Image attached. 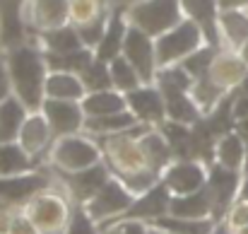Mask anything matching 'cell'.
<instances>
[{
    "label": "cell",
    "mask_w": 248,
    "mask_h": 234,
    "mask_svg": "<svg viewBox=\"0 0 248 234\" xmlns=\"http://www.w3.org/2000/svg\"><path fill=\"white\" fill-rule=\"evenodd\" d=\"M5 61L12 82V94L29 111H41L46 101V78L51 73L44 49L39 44L22 41L17 46L5 49Z\"/></svg>",
    "instance_id": "6da1fadb"
},
{
    "label": "cell",
    "mask_w": 248,
    "mask_h": 234,
    "mask_svg": "<svg viewBox=\"0 0 248 234\" xmlns=\"http://www.w3.org/2000/svg\"><path fill=\"white\" fill-rule=\"evenodd\" d=\"M58 184L36 193L22 208L27 213V217L34 222V227L39 230V234H63L70 217H73L70 196H65V188L58 186Z\"/></svg>",
    "instance_id": "7a4b0ae2"
},
{
    "label": "cell",
    "mask_w": 248,
    "mask_h": 234,
    "mask_svg": "<svg viewBox=\"0 0 248 234\" xmlns=\"http://www.w3.org/2000/svg\"><path fill=\"white\" fill-rule=\"evenodd\" d=\"M104 162V150L89 133H75L56 138L48 150V167L56 171H80Z\"/></svg>",
    "instance_id": "3957f363"
},
{
    "label": "cell",
    "mask_w": 248,
    "mask_h": 234,
    "mask_svg": "<svg viewBox=\"0 0 248 234\" xmlns=\"http://www.w3.org/2000/svg\"><path fill=\"white\" fill-rule=\"evenodd\" d=\"M125 17L133 27L147 32L155 39L186 19L181 0H138L125 10Z\"/></svg>",
    "instance_id": "277c9868"
},
{
    "label": "cell",
    "mask_w": 248,
    "mask_h": 234,
    "mask_svg": "<svg viewBox=\"0 0 248 234\" xmlns=\"http://www.w3.org/2000/svg\"><path fill=\"white\" fill-rule=\"evenodd\" d=\"M58 184V176L48 174V169H31L12 176H0V208L2 210H22L36 193Z\"/></svg>",
    "instance_id": "5b68a950"
},
{
    "label": "cell",
    "mask_w": 248,
    "mask_h": 234,
    "mask_svg": "<svg viewBox=\"0 0 248 234\" xmlns=\"http://www.w3.org/2000/svg\"><path fill=\"white\" fill-rule=\"evenodd\" d=\"M205 44L207 41H205L202 29L186 17L173 29H169L162 36H157V66L166 68V66L183 63L190 53H195Z\"/></svg>",
    "instance_id": "8992f818"
},
{
    "label": "cell",
    "mask_w": 248,
    "mask_h": 234,
    "mask_svg": "<svg viewBox=\"0 0 248 234\" xmlns=\"http://www.w3.org/2000/svg\"><path fill=\"white\" fill-rule=\"evenodd\" d=\"M135 193L118 179V176H111L101 188H99V193L89 201V203H84V210L92 215V220L94 222H111V220H116V217H121L133 203H135Z\"/></svg>",
    "instance_id": "52a82bcc"
},
{
    "label": "cell",
    "mask_w": 248,
    "mask_h": 234,
    "mask_svg": "<svg viewBox=\"0 0 248 234\" xmlns=\"http://www.w3.org/2000/svg\"><path fill=\"white\" fill-rule=\"evenodd\" d=\"M22 24L29 36L70 24V0H27L22 5Z\"/></svg>",
    "instance_id": "ba28073f"
},
{
    "label": "cell",
    "mask_w": 248,
    "mask_h": 234,
    "mask_svg": "<svg viewBox=\"0 0 248 234\" xmlns=\"http://www.w3.org/2000/svg\"><path fill=\"white\" fill-rule=\"evenodd\" d=\"M56 176H58L61 186L65 188V193L75 201V205H84V203H89L99 193V188L113 174H111V169H108L106 162H99V164L80 169V171H56Z\"/></svg>",
    "instance_id": "9c48e42d"
},
{
    "label": "cell",
    "mask_w": 248,
    "mask_h": 234,
    "mask_svg": "<svg viewBox=\"0 0 248 234\" xmlns=\"http://www.w3.org/2000/svg\"><path fill=\"white\" fill-rule=\"evenodd\" d=\"M123 56L135 66V70L140 73V78L145 84H155L157 80V39L150 36L147 32L138 29L130 24L128 34H125V44H123Z\"/></svg>",
    "instance_id": "30bf717a"
},
{
    "label": "cell",
    "mask_w": 248,
    "mask_h": 234,
    "mask_svg": "<svg viewBox=\"0 0 248 234\" xmlns=\"http://www.w3.org/2000/svg\"><path fill=\"white\" fill-rule=\"evenodd\" d=\"M44 116L48 118V126L53 131L56 138L63 135H75L84 131V121L87 114L82 109V101H73V99H46L41 106Z\"/></svg>",
    "instance_id": "8fae6325"
},
{
    "label": "cell",
    "mask_w": 248,
    "mask_h": 234,
    "mask_svg": "<svg viewBox=\"0 0 248 234\" xmlns=\"http://www.w3.org/2000/svg\"><path fill=\"white\" fill-rule=\"evenodd\" d=\"M210 169L200 159H176L162 174V184L171 191V196H183L202 188L207 184Z\"/></svg>",
    "instance_id": "7c38bea8"
},
{
    "label": "cell",
    "mask_w": 248,
    "mask_h": 234,
    "mask_svg": "<svg viewBox=\"0 0 248 234\" xmlns=\"http://www.w3.org/2000/svg\"><path fill=\"white\" fill-rule=\"evenodd\" d=\"M125 99H128V109L138 116L140 123L159 128L166 121V101L157 84H140L138 89L128 92Z\"/></svg>",
    "instance_id": "4fadbf2b"
},
{
    "label": "cell",
    "mask_w": 248,
    "mask_h": 234,
    "mask_svg": "<svg viewBox=\"0 0 248 234\" xmlns=\"http://www.w3.org/2000/svg\"><path fill=\"white\" fill-rule=\"evenodd\" d=\"M207 186L215 196V220H224L227 210L241 193V171L227 169L215 162L207 174Z\"/></svg>",
    "instance_id": "5bb4252c"
},
{
    "label": "cell",
    "mask_w": 248,
    "mask_h": 234,
    "mask_svg": "<svg viewBox=\"0 0 248 234\" xmlns=\"http://www.w3.org/2000/svg\"><path fill=\"white\" fill-rule=\"evenodd\" d=\"M53 140H56V135H53L44 111H29L24 123H22L19 138H17V143L24 148V152L31 155L36 162H41V157L48 155Z\"/></svg>",
    "instance_id": "9a60e30c"
},
{
    "label": "cell",
    "mask_w": 248,
    "mask_h": 234,
    "mask_svg": "<svg viewBox=\"0 0 248 234\" xmlns=\"http://www.w3.org/2000/svg\"><path fill=\"white\" fill-rule=\"evenodd\" d=\"M181 7H183V15L202 29L205 41L210 46L224 49V39L219 32V12L222 10H219L217 0H181Z\"/></svg>",
    "instance_id": "2e32d148"
},
{
    "label": "cell",
    "mask_w": 248,
    "mask_h": 234,
    "mask_svg": "<svg viewBox=\"0 0 248 234\" xmlns=\"http://www.w3.org/2000/svg\"><path fill=\"white\" fill-rule=\"evenodd\" d=\"M169 215L188 217V220H215V196H212L210 186L205 184L202 188H198L193 193L171 196Z\"/></svg>",
    "instance_id": "e0dca14e"
},
{
    "label": "cell",
    "mask_w": 248,
    "mask_h": 234,
    "mask_svg": "<svg viewBox=\"0 0 248 234\" xmlns=\"http://www.w3.org/2000/svg\"><path fill=\"white\" fill-rule=\"evenodd\" d=\"M128 29H130V22L125 17V10H111V17H108V24L104 29V36H101L99 46L94 49V58L101 61V63H111L116 56H121Z\"/></svg>",
    "instance_id": "ac0fdd59"
},
{
    "label": "cell",
    "mask_w": 248,
    "mask_h": 234,
    "mask_svg": "<svg viewBox=\"0 0 248 234\" xmlns=\"http://www.w3.org/2000/svg\"><path fill=\"white\" fill-rule=\"evenodd\" d=\"M210 78L215 80L224 92H232L241 84V80L248 75V66L246 61L241 58L239 51H232V49H222L217 53V58L212 61V68L207 73Z\"/></svg>",
    "instance_id": "d6986e66"
},
{
    "label": "cell",
    "mask_w": 248,
    "mask_h": 234,
    "mask_svg": "<svg viewBox=\"0 0 248 234\" xmlns=\"http://www.w3.org/2000/svg\"><path fill=\"white\" fill-rule=\"evenodd\" d=\"M169 205H171V191L159 181V184L152 186L147 193L138 196L135 203H133L121 217H135V220L152 222V220H157V217H162V215L169 213ZM116 220H118V217H116Z\"/></svg>",
    "instance_id": "ffe728a7"
},
{
    "label": "cell",
    "mask_w": 248,
    "mask_h": 234,
    "mask_svg": "<svg viewBox=\"0 0 248 234\" xmlns=\"http://www.w3.org/2000/svg\"><path fill=\"white\" fill-rule=\"evenodd\" d=\"M27 0H0V34H2V51L17 46L29 39L22 24V5Z\"/></svg>",
    "instance_id": "44dd1931"
},
{
    "label": "cell",
    "mask_w": 248,
    "mask_h": 234,
    "mask_svg": "<svg viewBox=\"0 0 248 234\" xmlns=\"http://www.w3.org/2000/svg\"><path fill=\"white\" fill-rule=\"evenodd\" d=\"M82 109L89 116H108V114H118L128 109V99L123 92H118L116 87H106V89H94L87 92L82 99Z\"/></svg>",
    "instance_id": "7402d4cb"
},
{
    "label": "cell",
    "mask_w": 248,
    "mask_h": 234,
    "mask_svg": "<svg viewBox=\"0 0 248 234\" xmlns=\"http://www.w3.org/2000/svg\"><path fill=\"white\" fill-rule=\"evenodd\" d=\"M166 101V121H176L183 126H195L202 118V111L198 109L195 99L190 97V92L183 89H169L162 92Z\"/></svg>",
    "instance_id": "603a6c76"
},
{
    "label": "cell",
    "mask_w": 248,
    "mask_h": 234,
    "mask_svg": "<svg viewBox=\"0 0 248 234\" xmlns=\"http://www.w3.org/2000/svg\"><path fill=\"white\" fill-rule=\"evenodd\" d=\"M87 94L82 78L73 70H51L46 78V99H73L82 101Z\"/></svg>",
    "instance_id": "cb8c5ba5"
},
{
    "label": "cell",
    "mask_w": 248,
    "mask_h": 234,
    "mask_svg": "<svg viewBox=\"0 0 248 234\" xmlns=\"http://www.w3.org/2000/svg\"><path fill=\"white\" fill-rule=\"evenodd\" d=\"M219 32L224 39V46L232 51H241L248 41V10L232 7L219 12Z\"/></svg>",
    "instance_id": "d4e9b609"
},
{
    "label": "cell",
    "mask_w": 248,
    "mask_h": 234,
    "mask_svg": "<svg viewBox=\"0 0 248 234\" xmlns=\"http://www.w3.org/2000/svg\"><path fill=\"white\" fill-rule=\"evenodd\" d=\"M140 121L138 116L125 109V111H118V114H108V116H89L84 121V133L94 135V138H101V135H113V133H123V131H130L135 128Z\"/></svg>",
    "instance_id": "484cf974"
},
{
    "label": "cell",
    "mask_w": 248,
    "mask_h": 234,
    "mask_svg": "<svg viewBox=\"0 0 248 234\" xmlns=\"http://www.w3.org/2000/svg\"><path fill=\"white\" fill-rule=\"evenodd\" d=\"M27 114H29V109L15 94H10L5 101H0V143H17Z\"/></svg>",
    "instance_id": "4316f807"
},
{
    "label": "cell",
    "mask_w": 248,
    "mask_h": 234,
    "mask_svg": "<svg viewBox=\"0 0 248 234\" xmlns=\"http://www.w3.org/2000/svg\"><path fill=\"white\" fill-rule=\"evenodd\" d=\"M36 39H39V46H41L46 53H70V51L84 49V41H82V36H80V32H78L75 24H65V27L44 32V34H39Z\"/></svg>",
    "instance_id": "83f0119b"
},
{
    "label": "cell",
    "mask_w": 248,
    "mask_h": 234,
    "mask_svg": "<svg viewBox=\"0 0 248 234\" xmlns=\"http://www.w3.org/2000/svg\"><path fill=\"white\" fill-rule=\"evenodd\" d=\"M215 162L227 167V169L244 171V167H246V140L236 131L224 133L215 143Z\"/></svg>",
    "instance_id": "f1b7e54d"
},
{
    "label": "cell",
    "mask_w": 248,
    "mask_h": 234,
    "mask_svg": "<svg viewBox=\"0 0 248 234\" xmlns=\"http://www.w3.org/2000/svg\"><path fill=\"white\" fill-rule=\"evenodd\" d=\"M36 159L24 152L19 143H0V176H12L36 169Z\"/></svg>",
    "instance_id": "f546056e"
},
{
    "label": "cell",
    "mask_w": 248,
    "mask_h": 234,
    "mask_svg": "<svg viewBox=\"0 0 248 234\" xmlns=\"http://www.w3.org/2000/svg\"><path fill=\"white\" fill-rule=\"evenodd\" d=\"M108 73H111V84H113L118 92H123V94L138 89L140 84H145L142 78H140V73L135 70V66H133L123 53L116 56V58L108 63Z\"/></svg>",
    "instance_id": "4dcf8cb0"
},
{
    "label": "cell",
    "mask_w": 248,
    "mask_h": 234,
    "mask_svg": "<svg viewBox=\"0 0 248 234\" xmlns=\"http://www.w3.org/2000/svg\"><path fill=\"white\" fill-rule=\"evenodd\" d=\"M150 225L162 227L171 234H210L215 227V220H188V217H176V215H162L152 220Z\"/></svg>",
    "instance_id": "1f68e13d"
},
{
    "label": "cell",
    "mask_w": 248,
    "mask_h": 234,
    "mask_svg": "<svg viewBox=\"0 0 248 234\" xmlns=\"http://www.w3.org/2000/svg\"><path fill=\"white\" fill-rule=\"evenodd\" d=\"M222 49H217V46H210V44H205V46H200L195 53H190L181 66L193 75V78H202V75H207L210 73V68H212V61L217 58V53H219Z\"/></svg>",
    "instance_id": "d6a6232c"
},
{
    "label": "cell",
    "mask_w": 248,
    "mask_h": 234,
    "mask_svg": "<svg viewBox=\"0 0 248 234\" xmlns=\"http://www.w3.org/2000/svg\"><path fill=\"white\" fill-rule=\"evenodd\" d=\"M80 78H82L87 92H94V89H106V87H113L111 84V73H108V63H101V61H89L80 70Z\"/></svg>",
    "instance_id": "836d02e7"
},
{
    "label": "cell",
    "mask_w": 248,
    "mask_h": 234,
    "mask_svg": "<svg viewBox=\"0 0 248 234\" xmlns=\"http://www.w3.org/2000/svg\"><path fill=\"white\" fill-rule=\"evenodd\" d=\"M104 232L101 234H150V222L145 220H135V217H118L111 222H104Z\"/></svg>",
    "instance_id": "e575fe53"
},
{
    "label": "cell",
    "mask_w": 248,
    "mask_h": 234,
    "mask_svg": "<svg viewBox=\"0 0 248 234\" xmlns=\"http://www.w3.org/2000/svg\"><path fill=\"white\" fill-rule=\"evenodd\" d=\"M63 234H101V232L96 230V222L84 210V205H78L73 210V217H70V222H68V227H65Z\"/></svg>",
    "instance_id": "d590c367"
},
{
    "label": "cell",
    "mask_w": 248,
    "mask_h": 234,
    "mask_svg": "<svg viewBox=\"0 0 248 234\" xmlns=\"http://www.w3.org/2000/svg\"><path fill=\"white\" fill-rule=\"evenodd\" d=\"M224 220L232 225V230H239V227H246L248 225V198H236L232 203V208L227 210Z\"/></svg>",
    "instance_id": "8d00e7d4"
},
{
    "label": "cell",
    "mask_w": 248,
    "mask_h": 234,
    "mask_svg": "<svg viewBox=\"0 0 248 234\" xmlns=\"http://www.w3.org/2000/svg\"><path fill=\"white\" fill-rule=\"evenodd\" d=\"M7 234H39V230L34 227V222L27 217L24 210H15L12 225H10V232Z\"/></svg>",
    "instance_id": "74e56055"
},
{
    "label": "cell",
    "mask_w": 248,
    "mask_h": 234,
    "mask_svg": "<svg viewBox=\"0 0 248 234\" xmlns=\"http://www.w3.org/2000/svg\"><path fill=\"white\" fill-rule=\"evenodd\" d=\"M10 94H12V82H10V73H7L5 53L0 51V101H5Z\"/></svg>",
    "instance_id": "f35d334b"
},
{
    "label": "cell",
    "mask_w": 248,
    "mask_h": 234,
    "mask_svg": "<svg viewBox=\"0 0 248 234\" xmlns=\"http://www.w3.org/2000/svg\"><path fill=\"white\" fill-rule=\"evenodd\" d=\"M217 2H219V10H232V7L248 10V0H217Z\"/></svg>",
    "instance_id": "ab89813d"
},
{
    "label": "cell",
    "mask_w": 248,
    "mask_h": 234,
    "mask_svg": "<svg viewBox=\"0 0 248 234\" xmlns=\"http://www.w3.org/2000/svg\"><path fill=\"white\" fill-rule=\"evenodd\" d=\"M234 131H236V133L248 143V116L246 118H239V121L234 123Z\"/></svg>",
    "instance_id": "60d3db41"
},
{
    "label": "cell",
    "mask_w": 248,
    "mask_h": 234,
    "mask_svg": "<svg viewBox=\"0 0 248 234\" xmlns=\"http://www.w3.org/2000/svg\"><path fill=\"white\" fill-rule=\"evenodd\" d=\"M239 53H241V58L246 61V66H248V41L244 44V46H241V51H239Z\"/></svg>",
    "instance_id": "b9f144b4"
},
{
    "label": "cell",
    "mask_w": 248,
    "mask_h": 234,
    "mask_svg": "<svg viewBox=\"0 0 248 234\" xmlns=\"http://www.w3.org/2000/svg\"><path fill=\"white\" fill-rule=\"evenodd\" d=\"M150 234H171V232H166V230H162V227H155V225H150Z\"/></svg>",
    "instance_id": "7bdbcfd3"
},
{
    "label": "cell",
    "mask_w": 248,
    "mask_h": 234,
    "mask_svg": "<svg viewBox=\"0 0 248 234\" xmlns=\"http://www.w3.org/2000/svg\"><path fill=\"white\" fill-rule=\"evenodd\" d=\"M0 51H2V34H0Z\"/></svg>",
    "instance_id": "ee69618b"
}]
</instances>
